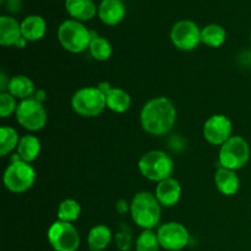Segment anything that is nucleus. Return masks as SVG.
Wrapping results in <instances>:
<instances>
[{
    "label": "nucleus",
    "instance_id": "nucleus-16",
    "mask_svg": "<svg viewBox=\"0 0 251 251\" xmlns=\"http://www.w3.org/2000/svg\"><path fill=\"white\" fill-rule=\"evenodd\" d=\"M215 184L217 190L226 196L235 195L239 190L240 181L235 171L220 167L215 174Z\"/></svg>",
    "mask_w": 251,
    "mask_h": 251
},
{
    "label": "nucleus",
    "instance_id": "nucleus-18",
    "mask_svg": "<svg viewBox=\"0 0 251 251\" xmlns=\"http://www.w3.org/2000/svg\"><path fill=\"white\" fill-rule=\"evenodd\" d=\"M46 21L43 20V17L37 16V15L27 16L21 22L22 37L27 42H36L42 39L44 37V34H46Z\"/></svg>",
    "mask_w": 251,
    "mask_h": 251
},
{
    "label": "nucleus",
    "instance_id": "nucleus-25",
    "mask_svg": "<svg viewBox=\"0 0 251 251\" xmlns=\"http://www.w3.org/2000/svg\"><path fill=\"white\" fill-rule=\"evenodd\" d=\"M20 139L16 130L11 126H2L0 130V156L5 157L17 149Z\"/></svg>",
    "mask_w": 251,
    "mask_h": 251
},
{
    "label": "nucleus",
    "instance_id": "nucleus-5",
    "mask_svg": "<svg viewBox=\"0 0 251 251\" xmlns=\"http://www.w3.org/2000/svg\"><path fill=\"white\" fill-rule=\"evenodd\" d=\"M36 180V171L19 156L14 157L4 173V185L11 193L21 194L32 188Z\"/></svg>",
    "mask_w": 251,
    "mask_h": 251
},
{
    "label": "nucleus",
    "instance_id": "nucleus-26",
    "mask_svg": "<svg viewBox=\"0 0 251 251\" xmlns=\"http://www.w3.org/2000/svg\"><path fill=\"white\" fill-rule=\"evenodd\" d=\"M81 213L80 203L73 199H66L59 205L58 208V221L61 222L73 223L78 220Z\"/></svg>",
    "mask_w": 251,
    "mask_h": 251
},
{
    "label": "nucleus",
    "instance_id": "nucleus-34",
    "mask_svg": "<svg viewBox=\"0 0 251 251\" xmlns=\"http://www.w3.org/2000/svg\"><path fill=\"white\" fill-rule=\"evenodd\" d=\"M250 43H251V36H250Z\"/></svg>",
    "mask_w": 251,
    "mask_h": 251
},
{
    "label": "nucleus",
    "instance_id": "nucleus-12",
    "mask_svg": "<svg viewBox=\"0 0 251 251\" xmlns=\"http://www.w3.org/2000/svg\"><path fill=\"white\" fill-rule=\"evenodd\" d=\"M233 125L229 118L223 114H216L208 118L203 125V137L215 146H222L232 137Z\"/></svg>",
    "mask_w": 251,
    "mask_h": 251
},
{
    "label": "nucleus",
    "instance_id": "nucleus-33",
    "mask_svg": "<svg viewBox=\"0 0 251 251\" xmlns=\"http://www.w3.org/2000/svg\"><path fill=\"white\" fill-rule=\"evenodd\" d=\"M34 98H36L37 100H39V102H43V100H46V92H44L43 90H39L38 92L36 93V97Z\"/></svg>",
    "mask_w": 251,
    "mask_h": 251
},
{
    "label": "nucleus",
    "instance_id": "nucleus-29",
    "mask_svg": "<svg viewBox=\"0 0 251 251\" xmlns=\"http://www.w3.org/2000/svg\"><path fill=\"white\" fill-rule=\"evenodd\" d=\"M115 242L120 250H127L131 244V234H129L127 232H119L115 237Z\"/></svg>",
    "mask_w": 251,
    "mask_h": 251
},
{
    "label": "nucleus",
    "instance_id": "nucleus-8",
    "mask_svg": "<svg viewBox=\"0 0 251 251\" xmlns=\"http://www.w3.org/2000/svg\"><path fill=\"white\" fill-rule=\"evenodd\" d=\"M15 115L17 123L29 131H38L47 124L46 108L36 98L21 100L17 105Z\"/></svg>",
    "mask_w": 251,
    "mask_h": 251
},
{
    "label": "nucleus",
    "instance_id": "nucleus-22",
    "mask_svg": "<svg viewBox=\"0 0 251 251\" xmlns=\"http://www.w3.org/2000/svg\"><path fill=\"white\" fill-rule=\"evenodd\" d=\"M110 240H112V232L104 225L96 226L88 233V247L93 251H103L109 245Z\"/></svg>",
    "mask_w": 251,
    "mask_h": 251
},
{
    "label": "nucleus",
    "instance_id": "nucleus-1",
    "mask_svg": "<svg viewBox=\"0 0 251 251\" xmlns=\"http://www.w3.org/2000/svg\"><path fill=\"white\" fill-rule=\"evenodd\" d=\"M141 126L149 134L162 136L173 129L176 120V110L167 97H157L142 107Z\"/></svg>",
    "mask_w": 251,
    "mask_h": 251
},
{
    "label": "nucleus",
    "instance_id": "nucleus-9",
    "mask_svg": "<svg viewBox=\"0 0 251 251\" xmlns=\"http://www.w3.org/2000/svg\"><path fill=\"white\" fill-rule=\"evenodd\" d=\"M48 240L55 251H76L80 247V234L71 223L56 221L48 230Z\"/></svg>",
    "mask_w": 251,
    "mask_h": 251
},
{
    "label": "nucleus",
    "instance_id": "nucleus-19",
    "mask_svg": "<svg viewBox=\"0 0 251 251\" xmlns=\"http://www.w3.org/2000/svg\"><path fill=\"white\" fill-rule=\"evenodd\" d=\"M17 156L22 159V161L31 163L37 157L39 156L41 152V141L38 137L33 136V135H25L20 139L19 145H17Z\"/></svg>",
    "mask_w": 251,
    "mask_h": 251
},
{
    "label": "nucleus",
    "instance_id": "nucleus-17",
    "mask_svg": "<svg viewBox=\"0 0 251 251\" xmlns=\"http://www.w3.org/2000/svg\"><path fill=\"white\" fill-rule=\"evenodd\" d=\"M65 9L76 21H88L97 14V7L92 0H66Z\"/></svg>",
    "mask_w": 251,
    "mask_h": 251
},
{
    "label": "nucleus",
    "instance_id": "nucleus-13",
    "mask_svg": "<svg viewBox=\"0 0 251 251\" xmlns=\"http://www.w3.org/2000/svg\"><path fill=\"white\" fill-rule=\"evenodd\" d=\"M0 44L4 47L15 46L17 48H25L26 39L22 37L21 24L11 16L0 17Z\"/></svg>",
    "mask_w": 251,
    "mask_h": 251
},
{
    "label": "nucleus",
    "instance_id": "nucleus-32",
    "mask_svg": "<svg viewBox=\"0 0 251 251\" xmlns=\"http://www.w3.org/2000/svg\"><path fill=\"white\" fill-rule=\"evenodd\" d=\"M97 87L100 88V90L102 91V92L104 93V95L108 92V91L110 90V88H112V87H110V83H108V82H100V85L97 86Z\"/></svg>",
    "mask_w": 251,
    "mask_h": 251
},
{
    "label": "nucleus",
    "instance_id": "nucleus-4",
    "mask_svg": "<svg viewBox=\"0 0 251 251\" xmlns=\"http://www.w3.org/2000/svg\"><path fill=\"white\" fill-rule=\"evenodd\" d=\"M173 169V159L166 152L159 150L147 152L139 161L140 173L149 180L157 183L171 178Z\"/></svg>",
    "mask_w": 251,
    "mask_h": 251
},
{
    "label": "nucleus",
    "instance_id": "nucleus-35",
    "mask_svg": "<svg viewBox=\"0 0 251 251\" xmlns=\"http://www.w3.org/2000/svg\"><path fill=\"white\" fill-rule=\"evenodd\" d=\"M91 251H93V250H91Z\"/></svg>",
    "mask_w": 251,
    "mask_h": 251
},
{
    "label": "nucleus",
    "instance_id": "nucleus-2",
    "mask_svg": "<svg viewBox=\"0 0 251 251\" xmlns=\"http://www.w3.org/2000/svg\"><path fill=\"white\" fill-rule=\"evenodd\" d=\"M161 206L156 195L149 191H140L130 203L132 221L144 229H153L161 220Z\"/></svg>",
    "mask_w": 251,
    "mask_h": 251
},
{
    "label": "nucleus",
    "instance_id": "nucleus-21",
    "mask_svg": "<svg viewBox=\"0 0 251 251\" xmlns=\"http://www.w3.org/2000/svg\"><path fill=\"white\" fill-rule=\"evenodd\" d=\"M107 107L115 113H125L131 104V97L126 91L112 87L105 93Z\"/></svg>",
    "mask_w": 251,
    "mask_h": 251
},
{
    "label": "nucleus",
    "instance_id": "nucleus-6",
    "mask_svg": "<svg viewBox=\"0 0 251 251\" xmlns=\"http://www.w3.org/2000/svg\"><path fill=\"white\" fill-rule=\"evenodd\" d=\"M73 109L85 118L98 117L107 108L105 95L98 87H83L71 100Z\"/></svg>",
    "mask_w": 251,
    "mask_h": 251
},
{
    "label": "nucleus",
    "instance_id": "nucleus-24",
    "mask_svg": "<svg viewBox=\"0 0 251 251\" xmlns=\"http://www.w3.org/2000/svg\"><path fill=\"white\" fill-rule=\"evenodd\" d=\"M92 33L93 38L92 41H91L90 48H88L90 49L91 55L93 56V59H96V60L98 61L108 60L113 53L112 44L108 42V39L97 36L95 32H92Z\"/></svg>",
    "mask_w": 251,
    "mask_h": 251
},
{
    "label": "nucleus",
    "instance_id": "nucleus-20",
    "mask_svg": "<svg viewBox=\"0 0 251 251\" xmlns=\"http://www.w3.org/2000/svg\"><path fill=\"white\" fill-rule=\"evenodd\" d=\"M7 92L21 100H27V98H31V96L34 93V83L27 76L16 75L10 78Z\"/></svg>",
    "mask_w": 251,
    "mask_h": 251
},
{
    "label": "nucleus",
    "instance_id": "nucleus-27",
    "mask_svg": "<svg viewBox=\"0 0 251 251\" xmlns=\"http://www.w3.org/2000/svg\"><path fill=\"white\" fill-rule=\"evenodd\" d=\"M159 240L152 229H145L136 240V251H158Z\"/></svg>",
    "mask_w": 251,
    "mask_h": 251
},
{
    "label": "nucleus",
    "instance_id": "nucleus-15",
    "mask_svg": "<svg viewBox=\"0 0 251 251\" xmlns=\"http://www.w3.org/2000/svg\"><path fill=\"white\" fill-rule=\"evenodd\" d=\"M125 11V5L122 0H103L98 7V16L103 24L115 26L123 21Z\"/></svg>",
    "mask_w": 251,
    "mask_h": 251
},
{
    "label": "nucleus",
    "instance_id": "nucleus-28",
    "mask_svg": "<svg viewBox=\"0 0 251 251\" xmlns=\"http://www.w3.org/2000/svg\"><path fill=\"white\" fill-rule=\"evenodd\" d=\"M16 98L9 92L0 93V115L1 118H7L12 113H16L17 109Z\"/></svg>",
    "mask_w": 251,
    "mask_h": 251
},
{
    "label": "nucleus",
    "instance_id": "nucleus-3",
    "mask_svg": "<svg viewBox=\"0 0 251 251\" xmlns=\"http://www.w3.org/2000/svg\"><path fill=\"white\" fill-rule=\"evenodd\" d=\"M92 38V31L86 28V26L76 20H66L58 29V39L61 47L74 54L82 53L90 48Z\"/></svg>",
    "mask_w": 251,
    "mask_h": 251
},
{
    "label": "nucleus",
    "instance_id": "nucleus-31",
    "mask_svg": "<svg viewBox=\"0 0 251 251\" xmlns=\"http://www.w3.org/2000/svg\"><path fill=\"white\" fill-rule=\"evenodd\" d=\"M115 208H117L118 212L122 213V215H124V213H126L127 211L130 210V205L125 200H119L117 202V206H115Z\"/></svg>",
    "mask_w": 251,
    "mask_h": 251
},
{
    "label": "nucleus",
    "instance_id": "nucleus-10",
    "mask_svg": "<svg viewBox=\"0 0 251 251\" xmlns=\"http://www.w3.org/2000/svg\"><path fill=\"white\" fill-rule=\"evenodd\" d=\"M171 39L174 46L180 50H194L201 42V29L194 21L181 20L172 28Z\"/></svg>",
    "mask_w": 251,
    "mask_h": 251
},
{
    "label": "nucleus",
    "instance_id": "nucleus-7",
    "mask_svg": "<svg viewBox=\"0 0 251 251\" xmlns=\"http://www.w3.org/2000/svg\"><path fill=\"white\" fill-rule=\"evenodd\" d=\"M221 167L238 171L245 167L250 158V146L242 136H232L220 150Z\"/></svg>",
    "mask_w": 251,
    "mask_h": 251
},
{
    "label": "nucleus",
    "instance_id": "nucleus-30",
    "mask_svg": "<svg viewBox=\"0 0 251 251\" xmlns=\"http://www.w3.org/2000/svg\"><path fill=\"white\" fill-rule=\"evenodd\" d=\"M6 9L10 12H17L21 9V0H7Z\"/></svg>",
    "mask_w": 251,
    "mask_h": 251
},
{
    "label": "nucleus",
    "instance_id": "nucleus-11",
    "mask_svg": "<svg viewBox=\"0 0 251 251\" xmlns=\"http://www.w3.org/2000/svg\"><path fill=\"white\" fill-rule=\"evenodd\" d=\"M159 244L163 249L169 251H179L189 244L188 229L183 225L176 222H168L161 226L157 232Z\"/></svg>",
    "mask_w": 251,
    "mask_h": 251
},
{
    "label": "nucleus",
    "instance_id": "nucleus-14",
    "mask_svg": "<svg viewBox=\"0 0 251 251\" xmlns=\"http://www.w3.org/2000/svg\"><path fill=\"white\" fill-rule=\"evenodd\" d=\"M181 196V186L174 178L164 179L159 181L156 188V198L164 207H173L179 202Z\"/></svg>",
    "mask_w": 251,
    "mask_h": 251
},
{
    "label": "nucleus",
    "instance_id": "nucleus-23",
    "mask_svg": "<svg viewBox=\"0 0 251 251\" xmlns=\"http://www.w3.org/2000/svg\"><path fill=\"white\" fill-rule=\"evenodd\" d=\"M227 38V32L220 25H208L201 29V42L212 48H218L222 46Z\"/></svg>",
    "mask_w": 251,
    "mask_h": 251
}]
</instances>
